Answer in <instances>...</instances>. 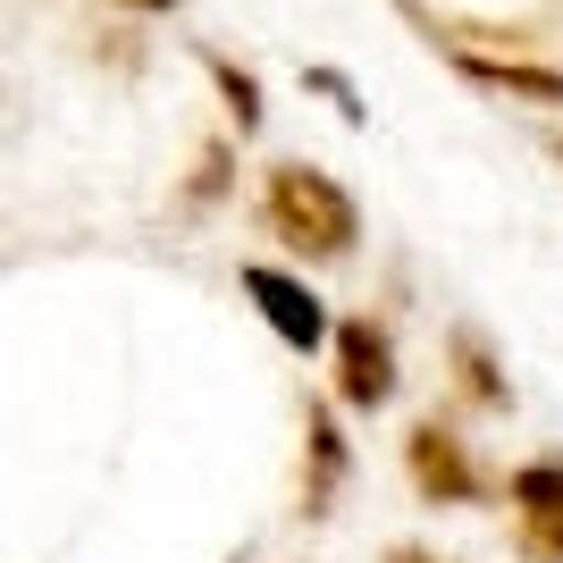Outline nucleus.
<instances>
[{"label":"nucleus","instance_id":"nucleus-3","mask_svg":"<svg viewBox=\"0 0 563 563\" xmlns=\"http://www.w3.org/2000/svg\"><path fill=\"white\" fill-rule=\"evenodd\" d=\"M329 362H336V404L345 412H387L396 404V329L353 311V320H329Z\"/></svg>","mask_w":563,"mask_h":563},{"label":"nucleus","instance_id":"nucleus-9","mask_svg":"<svg viewBox=\"0 0 563 563\" xmlns=\"http://www.w3.org/2000/svg\"><path fill=\"white\" fill-rule=\"evenodd\" d=\"M202 68H211L219 101H228V118H235V135H261V76H253V68H235L228 51H202Z\"/></svg>","mask_w":563,"mask_h":563},{"label":"nucleus","instance_id":"nucleus-7","mask_svg":"<svg viewBox=\"0 0 563 563\" xmlns=\"http://www.w3.org/2000/svg\"><path fill=\"white\" fill-rule=\"evenodd\" d=\"M454 76H463V85H479V93L530 101V110H563V68H547V59H505V51H454Z\"/></svg>","mask_w":563,"mask_h":563},{"label":"nucleus","instance_id":"nucleus-8","mask_svg":"<svg viewBox=\"0 0 563 563\" xmlns=\"http://www.w3.org/2000/svg\"><path fill=\"white\" fill-rule=\"evenodd\" d=\"M446 362H454V387H463L479 412H514V378L496 371V353H488V336H479V329H454L446 336Z\"/></svg>","mask_w":563,"mask_h":563},{"label":"nucleus","instance_id":"nucleus-6","mask_svg":"<svg viewBox=\"0 0 563 563\" xmlns=\"http://www.w3.org/2000/svg\"><path fill=\"white\" fill-rule=\"evenodd\" d=\"M345 471H353V446H345V429H336V404L311 396L303 404V521H329Z\"/></svg>","mask_w":563,"mask_h":563},{"label":"nucleus","instance_id":"nucleus-12","mask_svg":"<svg viewBox=\"0 0 563 563\" xmlns=\"http://www.w3.org/2000/svg\"><path fill=\"white\" fill-rule=\"evenodd\" d=\"M378 563H454V555H438V547H387Z\"/></svg>","mask_w":563,"mask_h":563},{"label":"nucleus","instance_id":"nucleus-10","mask_svg":"<svg viewBox=\"0 0 563 563\" xmlns=\"http://www.w3.org/2000/svg\"><path fill=\"white\" fill-rule=\"evenodd\" d=\"M219 186H228V143H202V161H194V186H186V202H211Z\"/></svg>","mask_w":563,"mask_h":563},{"label":"nucleus","instance_id":"nucleus-4","mask_svg":"<svg viewBox=\"0 0 563 563\" xmlns=\"http://www.w3.org/2000/svg\"><path fill=\"white\" fill-rule=\"evenodd\" d=\"M505 505H514L521 563H563V454H530L505 479Z\"/></svg>","mask_w":563,"mask_h":563},{"label":"nucleus","instance_id":"nucleus-14","mask_svg":"<svg viewBox=\"0 0 563 563\" xmlns=\"http://www.w3.org/2000/svg\"><path fill=\"white\" fill-rule=\"evenodd\" d=\"M555 161H563V126H555Z\"/></svg>","mask_w":563,"mask_h":563},{"label":"nucleus","instance_id":"nucleus-1","mask_svg":"<svg viewBox=\"0 0 563 563\" xmlns=\"http://www.w3.org/2000/svg\"><path fill=\"white\" fill-rule=\"evenodd\" d=\"M261 228L278 235L295 261H353V244H362L353 194L311 161H269L261 168Z\"/></svg>","mask_w":563,"mask_h":563},{"label":"nucleus","instance_id":"nucleus-5","mask_svg":"<svg viewBox=\"0 0 563 563\" xmlns=\"http://www.w3.org/2000/svg\"><path fill=\"white\" fill-rule=\"evenodd\" d=\"M235 278H244L253 311L269 320V336H278L286 353H320V345H329V303H320V295H311V286L295 278V269H269V261H244Z\"/></svg>","mask_w":563,"mask_h":563},{"label":"nucleus","instance_id":"nucleus-11","mask_svg":"<svg viewBox=\"0 0 563 563\" xmlns=\"http://www.w3.org/2000/svg\"><path fill=\"white\" fill-rule=\"evenodd\" d=\"M311 85H320V93L336 101V118H345V126H362V93H353V85H345L336 68H311Z\"/></svg>","mask_w":563,"mask_h":563},{"label":"nucleus","instance_id":"nucleus-13","mask_svg":"<svg viewBox=\"0 0 563 563\" xmlns=\"http://www.w3.org/2000/svg\"><path fill=\"white\" fill-rule=\"evenodd\" d=\"M110 9H135V18H168L177 0H110Z\"/></svg>","mask_w":563,"mask_h":563},{"label":"nucleus","instance_id":"nucleus-2","mask_svg":"<svg viewBox=\"0 0 563 563\" xmlns=\"http://www.w3.org/2000/svg\"><path fill=\"white\" fill-rule=\"evenodd\" d=\"M404 479L421 505H488V471L471 454V438L446 421V412H421V421L404 429Z\"/></svg>","mask_w":563,"mask_h":563}]
</instances>
